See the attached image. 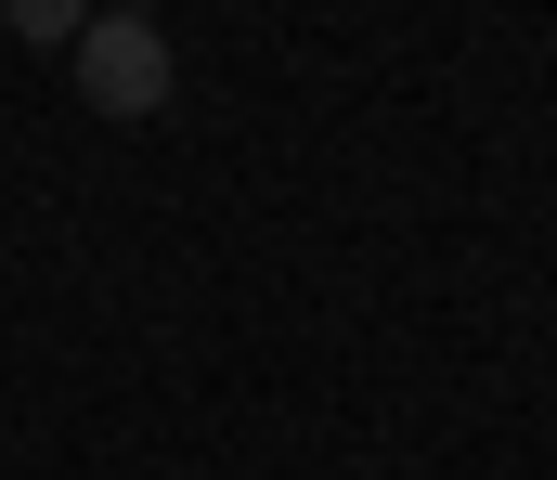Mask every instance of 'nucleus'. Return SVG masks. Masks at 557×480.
<instances>
[{"label":"nucleus","mask_w":557,"mask_h":480,"mask_svg":"<svg viewBox=\"0 0 557 480\" xmlns=\"http://www.w3.org/2000/svg\"><path fill=\"white\" fill-rule=\"evenodd\" d=\"M0 26H13V39H78V26H91V13H65V0H13V13H0Z\"/></svg>","instance_id":"nucleus-2"},{"label":"nucleus","mask_w":557,"mask_h":480,"mask_svg":"<svg viewBox=\"0 0 557 480\" xmlns=\"http://www.w3.org/2000/svg\"><path fill=\"white\" fill-rule=\"evenodd\" d=\"M78 104L91 118H156L169 104V39L143 13H91L78 26Z\"/></svg>","instance_id":"nucleus-1"}]
</instances>
